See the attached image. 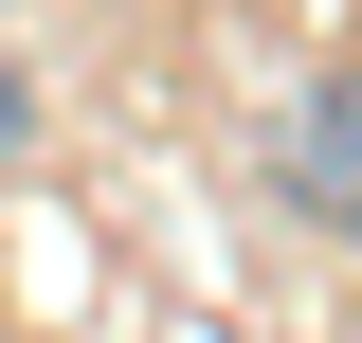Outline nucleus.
Here are the masks:
<instances>
[{
    "label": "nucleus",
    "instance_id": "1",
    "mask_svg": "<svg viewBox=\"0 0 362 343\" xmlns=\"http://www.w3.org/2000/svg\"><path fill=\"white\" fill-rule=\"evenodd\" d=\"M290 217L362 235V54H326V73H308V109H290Z\"/></svg>",
    "mask_w": 362,
    "mask_h": 343
},
{
    "label": "nucleus",
    "instance_id": "2",
    "mask_svg": "<svg viewBox=\"0 0 362 343\" xmlns=\"http://www.w3.org/2000/svg\"><path fill=\"white\" fill-rule=\"evenodd\" d=\"M18 127H37V90H18V54H0V145H18Z\"/></svg>",
    "mask_w": 362,
    "mask_h": 343
}]
</instances>
